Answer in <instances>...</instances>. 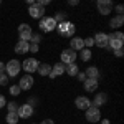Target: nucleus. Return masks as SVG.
I'll use <instances>...</instances> for the list:
<instances>
[{
	"label": "nucleus",
	"mask_w": 124,
	"mask_h": 124,
	"mask_svg": "<svg viewBox=\"0 0 124 124\" xmlns=\"http://www.w3.org/2000/svg\"><path fill=\"white\" fill-rule=\"evenodd\" d=\"M124 45V35L121 31H114V33H111V35H108V48L109 50H121Z\"/></svg>",
	"instance_id": "nucleus-1"
},
{
	"label": "nucleus",
	"mask_w": 124,
	"mask_h": 124,
	"mask_svg": "<svg viewBox=\"0 0 124 124\" xmlns=\"http://www.w3.org/2000/svg\"><path fill=\"white\" fill-rule=\"evenodd\" d=\"M28 13H30V17L31 18H43V15H45V7H41L38 2H35L33 5H30V8H28Z\"/></svg>",
	"instance_id": "nucleus-5"
},
{
	"label": "nucleus",
	"mask_w": 124,
	"mask_h": 124,
	"mask_svg": "<svg viewBox=\"0 0 124 124\" xmlns=\"http://www.w3.org/2000/svg\"><path fill=\"white\" fill-rule=\"evenodd\" d=\"M101 124H109V121H108V119H103V123Z\"/></svg>",
	"instance_id": "nucleus-40"
},
{
	"label": "nucleus",
	"mask_w": 124,
	"mask_h": 124,
	"mask_svg": "<svg viewBox=\"0 0 124 124\" xmlns=\"http://www.w3.org/2000/svg\"><path fill=\"white\" fill-rule=\"evenodd\" d=\"M76 60V51L71 50V48H66L61 51V63L63 65H70V63H75Z\"/></svg>",
	"instance_id": "nucleus-7"
},
{
	"label": "nucleus",
	"mask_w": 124,
	"mask_h": 124,
	"mask_svg": "<svg viewBox=\"0 0 124 124\" xmlns=\"http://www.w3.org/2000/svg\"><path fill=\"white\" fill-rule=\"evenodd\" d=\"M108 101V96L104 94V93H98L96 94V98H94V106L98 108V106H103Z\"/></svg>",
	"instance_id": "nucleus-23"
},
{
	"label": "nucleus",
	"mask_w": 124,
	"mask_h": 124,
	"mask_svg": "<svg viewBox=\"0 0 124 124\" xmlns=\"http://www.w3.org/2000/svg\"><path fill=\"white\" fill-rule=\"evenodd\" d=\"M83 43H85V46H93V45H94V41H93V38H89V37H88V38H83Z\"/></svg>",
	"instance_id": "nucleus-31"
},
{
	"label": "nucleus",
	"mask_w": 124,
	"mask_h": 124,
	"mask_svg": "<svg viewBox=\"0 0 124 124\" xmlns=\"http://www.w3.org/2000/svg\"><path fill=\"white\" fill-rule=\"evenodd\" d=\"M18 103H15V101H10L8 103V113H17L18 111Z\"/></svg>",
	"instance_id": "nucleus-27"
},
{
	"label": "nucleus",
	"mask_w": 124,
	"mask_h": 124,
	"mask_svg": "<svg viewBox=\"0 0 124 124\" xmlns=\"http://www.w3.org/2000/svg\"><path fill=\"white\" fill-rule=\"evenodd\" d=\"M83 48H85L83 38H79V37H73V38H71V50H75V51H81Z\"/></svg>",
	"instance_id": "nucleus-18"
},
{
	"label": "nucleus",
	"mask_w": 124,
	"mask_h": 124,
	"mask_svg": "<svg viewBox=\"0 0 124 124\" xmlns=\"http://www.w3.org/2000/svg\"><path fill=\"white\" fill-rule=\"evenodd\" d=\"M28 51H31V53H37V51H38V45H37V43H30Z\"/></svg>",
	"instance_id": "nucleus-32"
},
{
	"label": "nucleus",
	"mask_w": 124,
	"mask_h": 124,
	"mask_svg": "<svg viewBox=\"0 0 124 124\" xmlns=\"http://www.w3.org/2000/svg\"><path fill=\"white\" fill-rule=\"evenodd\" d=\"M20 119H27V117H31L33 116V106L31 104H22L18 106V111H17Z\"/></svg>",
	"instance_id": "nucleus-11"
},
{
	"label": "nucleus",
	"mask_w": 124,
	"mask_h": 124,
	"mask_svg": "<svg viewBox=\"0 0 124 124\" xmlns=\"http://www.w3.org/2000/svg\"><path fill=\"white\" fill-rule=\"evenodd\" d=\"M116 12H117V15H123L124 7H123V5H116Z\"/></svg>",
	"instance_id": "nucleus-35"
},
{
	"label": "nucleus",
	"mask_w": 124,
	"mask_h": 124,
	"mask_svg": "<svg viewBox=\"0 0 124 124\" xmlns=\"http://www.w3.org/2000/svg\"><path fill=\"white\" fill-rule=\"evenodd\" d=\"M81 60H83V61L91 60V50H89V48H83V50H81Z\"/></svg>",
	"instance_id": "nucleus-26"
},
{
	"label": "nucleus",
	"mask_w": 124,
	"mask_h": 124,
	"mask_svg": "<svg viewBox=\"0 0 124 124\" xmlns=\"http://www.w3.org/2000/svg\"><path fill=\"white\" fill-rule=\"evenodd\" d=\"M7 85H8V76L5 73H2L0 75V86H7Z\"/></svg>",
	"instance_id": "nucleus-29"
},
{
	"label": "nucleus",
	"mask_w": 124,
	"mask_h": 124,
	"mask_svg": "<svg viewBox=\"0 0 124 124\" xmlns=\"http://www.w3.org/2000/svg\"><path fill=\"white\" fill-rule=\"evenodd\" d=\"M18 35H20V40L28 41V40L31 38V35H33V30H31V27H30V25L22 23V25L18 27Z\"/></svg>",
	"instance_id": "nucleus-8"
},
{
	"label": "nucleus",
	"mask_w": 124,
	"mask_h": 124,
	"mask_svg": "<svg viewBox=\"0 0 124 124\" xmlns=\"http://www.w3.org/2000/svg\"><path fill=\"white\" fill-rule=\"evenodd\" d=\"M40 28L43 31H46V33H50V31H53L56 28V22H55L53 17H43L40 20Z\"/></svg>",
	"instance_id": "nucleus-4"
},
{
	"label": "nucleus",
	"mask_w": 124,
	"mask_h": 124,
	"mask_svg": "<svg viewBox=\"0 0 124 124\" xmlns=\"http://www.w3.org/2000/svg\"><path fill=\"white\" fill-rule=\"evenodd\" d=\"M28 46H30L28 41L18 40V43L15 45V53H18V55H23V53H27V51H28Z\"/></svg>",
	"instance_id": "nucleus-16"
},
{
	"label": "nucleus",
	"mask_w": 124,
	"mask_h": 124,
	"mask_svg": "<svg viewBox=\"0 0 124 124\" xmlns=\"http://www.w3.org/2000/svg\"><path fill=\"white\" fill-rule=\"evenodd\" d=\"M3 106H7V99H5V96L0 94V108H3Z\"/></svg>",
	"instance_id": "nucleus-33"
},
{
	"label": "nucleus",
	"mask_w": 124,
	"mask_h": 124,
	"mask_svg": "<svg viewBox=\"0 0 124 124\" xmlns=\"http://www.w3.org/2000/svg\"><path fill=\"white\" fill-rule=\"evenodd\" d=\"M113 8H114V5H113L111 0H98V10H99L101 15H108V13H111V10H113Z\"/></svg>",
	"instance_id": "nucleus-10"
},
{
	"label": "nucleus",
	"mask_w": 124,
	"mask_h": 124,
	"mask_svg": "<svg viewBox=\"0 0 124 124\" xmlns=\"http://www.w3.org/2000/svg\"><path fill=\"white\" fill-rule=\"evenodd\" d=\"M20 70H22V63H20L18 60H10L8 63L5 65V75L7 76H18Z\"/></svg>",
	"instance_id": "nucleus-3"
},
{
	"label": "nucleus",
	"mask_w": 124,
	"mask_h": 124,
	"mask_svg": "<svg viewBox=\"0 0 124 124\" xmlns=\"http://www.w3.org/2000/svg\"><path fill=\"white\" fill-rule=\"evenodd\" d=\"M40 124H55V123H53V119H45V121H41Z\"/></svg>",
	"instance_id": "nucleus-38"
},
{
	"label": "nucleus",
	"mask_w": 124,
	"mask_h": 124,
	"mask_svg": "<svg viewBox=\"0 0 124 124\" xmlns=\"http://www.w3.org/2000/svg\"><path fill=\"white\" fill-rule=\"evenodd\" d=\"M83 85H85V89L88 91V93H93V91H96L98 89V79H85L83 81Z\"/></svg>",
	"instance_id": "nucleus-17"
},
{
	"label": "nucleus",
	"mask_w": 124,
	"mask_h": 124,
	"mask_svg": "<svg viewBox=\"0 0 124 124\" xmlns=\"http://www.w3.org/2000/svg\"><path fill=\"white\" fill-rule=\"evenodd\" d=\"M66 12H58L56 15H55V17H53V18H55V22H56V23H61V22H66Z\"/></svg>",
	"instance_id": "nucleus-25"
},
{
	"label": "nucleus",
	"mask_w": 124,
	"mask_h": 124,
	"mask_svg": "<svg viewBox=\"0 0 124 124\" xmlns=\"http://www.w3.org/2000/svg\"><path fill=\"white\" fill-rule=\"evenodd\" d=\"M86 78H89V79H98L99 78V70L96 66H89L88 70H86Z\"/></svg>",
	"instance_id": "nucleus-21"
},
{
	"label": "nucleus",
	"mask_w": 124,
	"mask_h": 124,
	"mask_svg": "<svg viewBox=\"0 0 124 124\" xmlns=\"http://www.w3.org/2000/svg\"><path fill=\"white\" fill-rule=\"evenodd\" d=\"M30 41H31V43H37V45H38L40 41H41V37H40L38 33H33V35H31V38H30Z\"/></svg>",
	"instance_id": "nucleus-30"
},
{
	"label": "nucleus",
	"mask_w": 124,
	"mask_h": 124,
	"mask_svg": "<svg viewBox=\"0 0 124 124\" xmlns=\"http://www.w3.org/2000/svg\"><path fill=\"white\" fill-rule=\"evenodd\" d=\"M93 41H94L96 46H99V48H108V35H106V33H103V31L96 33L94 37H93Z\"/></svg>",
	"instance_id": "nucleus-13"
},
{
	"label": "nucleus",
	"mask_w": 124,
	"mask_h": 124,
	"mask_svg": "<svg viewBox=\"0 0 124 124\" xmlns=\"http://www.w3.org/2000/svg\"><path fill=\"white\" fill-rule=\"evenodd\" d=\"M33 83H35V79L30 76V75H25V76L20 78V81H18V88L22 89V91H28V89H31Z\"/></svg>",
	"instance_id": "nucleus-12"
},
{
	"label": "nucleus",
	"mask_w": 124,
	"mask_h": 124,
	"mask_svg": "<svg viewBox=\"0 0 124 124\" xmlns=\"http://www.w3.org/2000/svg\"><path fill=\"white\" fill-rule=\"evenodd\" d=\"M63 73H65V65H63V63H56V65L51 66V73H50L48 76L53 79V78H56V76H61Z\"/></svg>",
	"instance_id": "nucleus-15"
},
{
	"label": "nucleus",
	"mask_w": 124,
	"mask_h": 124,
	"mask_svg": "<svg viewBox=\"0 0 124 124\" xmlns=\"http://www.w3.org/2000/svg\"><path fill=\"white\" fill-rule=\"evenodd\" d=\"M40 66V61L38 60H35V58H27L25 61H23V65L22 68L27 71V73H33V71H37Z\"/></svg>",
	"instance_id": "nucleus-9"
},
{
	"label": "nucleus",
	"mask_w": 124,
	"mask_h": 124,
	"mask_svg": "<svg viewBox=\"0 0 124 124\" xmlns=\"http://www.w3.org/2000/svg\"><path fill=\"white\" fill-rule=\"evenodd\" d=\"M18 114H17V113H7V119H5V121H7V123L8 124H17L18 123Z\"/></svg>",
	"instance_id": "nucleus-24"
},
{
	"label": "nucleus",
	"mask_w": 124,
	"mask_h": 124,
	"mask_svg": "<svg viewBox=\"0 0 124 124\" xmlns=\"http://www.w3.org/2000/svg\"><path fill=\"white\" fill-rule=\"evenodd\" d=\"M113 53H114V55H116V56H117V58H121V56H123V55H124V50H123V48H121V50H116V51H113Z\"/></svg>",
	"instance_id": "nucleus-34"
},
{
	"label": "nucleus",
	"mask_w": 124,
	"mask_h": 124,
	"mask_svg": "<svg viewBox=\"0 0 124 124\" xmlns=\"http://www.w3.org/2000/svg\"><path fill=\"white\" fill-rule=\"evenodd\" d=\"M65 73H68L70 76H76L78 73H79V68H78L76 63H70L65 66Z\"/></svg>",
	"instance_id": "nucleus-20"
},
{
	"label": "nucleus",
	"mask_w": 124,
	"mask_h": 124,
	"mask_svg": "<svg viewBox=\"0 0 124 124\" xmlns=\"http://www.w3.org/2000/svg\"><path fill=\"white\" fill-rule=\"evenodd\" d=\"M2 73H5V63L3 61H0V75Z\"/></svg>",
	"instance_id": "nucleus-36"
},
{
	"label": "nucleus",
	"mask_w": 124,
	"mask_h": 124,
	"mask_svg": "<svg viewBox=\"0 0 124 124\" xmlns=\"http://www.w3.org/2000/svg\"><path fill=\"white\" fill-rule=\"evenodd\" d=\"M75 106H76L78 109H83V111H86V109L91 106V101H89L86 96H78L76 99H75Z\"/></svg>",
	"instance_id": "nucleus-14"
},
{
	"label": "nucleus",
	"mask_w": 124,
	"mask_h": 124,
	"mask_svg": "<svg viewBox=\"0 0 124 124\" xmlns=\"http://www.w3.org/2000/svg\"><path fill=\"white\" fill-rule=\"evenodd\" d=\"M75 23H71L70 20L66 22H61V23H56V30L58 33L61 35V37H65V38H73L75 37Z\"/></svg>",
	"instance_id": "nucleus-2"
},
{
	"label": "nucleus",
	"mask_w": 124,
	"mask_h": 124,
	"mask_svg": "<svg viewBox=\"0 0 124 124\" xmlns=\"http://www.w3.org/2000/svg\"><path fill=\"white\" fill-rule=\"evenodd\" d=\"M123 23H124V17H123V15H116L114 18L109 20V27H111L113 30L119 28V27H123Z\"/></svg>",
	"instance_id": "nucleus-19"
},
{
	"label": "nucleus",
	"mask_w": 124,
	"mask_h": 124,
	"mask_svg": "<svg viewBox=\"0 0 124 124\" xmlns=\"http://www.w3.org/2000/svg\"><path fill=\"white\" fill-rule=\"evenodd\" d=\"M68 3H70V5H78V0H70Z\"/></svg>",
	"instance_id": "nucleus-39"
},
{
	"label": "nucleus",
	"mask_w": 124,
	"mask_h": 124,
	"mask_svg": "<svg viewBox=\"0 0 124 124\" xmlns=\"http://www.w3.org/2000/svg\"><path fill=\"white\" fill-rule=\"evenodd\" d=\"M37 71H38L41 76H48V75L51 73V66H50L48 63H40V66H38Z\"/></svg>",
	"instance_id": "nucleus-22"
},
{
	"label": "nucleus",
	"mask_w": 124,
	"mask_h": 124,
	"mask_svg": "<svg viewBox=\"0 0 124 124\" xmlns=\"http://www.w3.org/2000/svg\"><path fill=\"white\" fill-rule=\"evenodd\" d=\"M86 119H88L89 123H98V121L101 119V111H99V108L89 106V108L86 109Z\"/></svg>",
	"instance_id": "nucleus-6"
},
{
	"label": "nucleus",
	"mask_w": 124,
	"mask_h": 124,
	"mask_svg": "<svg viewBox=\"0 0 124 124\" xmlns=\"http://www.w3.org/2000/svg\"><path fill=\"white\" fill-rule=\"evenodd\" d=\"M76 76L79 78V79H81V81H85V79H86V75H85V73H78Z\"/></svg>",
	"instance_id": "nucleus-37"
},
{
	"label": "nucleus",
	"mask_w": 124,
	"mask_h": 124,
	"mask_svg": "<svg viewBox=\"0 0 124 124\" xmlns=\"http://www.w3.org/2000/svg\"><path fill=\"white\" fill-rule=\"evenodd\" d=\"M20 93H22V89L18 88V85H13V86H10V94H12V96H18Z\"/></svg>",
	"instance_id": "nucleus-28"
}]
</instances>
